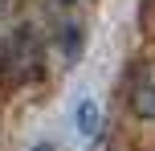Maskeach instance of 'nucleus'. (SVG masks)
Masks as SVG:
<instances>
[{
	"label": "nucleus",
	"mask_w": 155,
	"mask_h": 151,
	"mask_svg": "<svg viewBox=\"0 0 155 151\" xmlns=\"http://www.w3.org/2000/svg\"><path fill=\"white\" fill-rule=\"evenodd\" d=\"M0 61L8 65V74H12L16 82H21V78H33L37 65H41V45H37V37H33L29 29L12 33V37L4 41V49H0Z\"/></svg>",
	"instance_id": "obj_1"
},
{
	"label": "nucleus",
	"mask_w": 155,
	"mask_h": 151,
	"mask_svg": "<svg viewBox=\"0 0 155 151\" xmlns=\"http://www.w3.org/2000/svg\"><path fill=\"white\" fill-rule=\"evenodd\" d=\"M131 106L139 119H155V70L139 74V82L131 86Z\"/></svg>",
	"instance_id": "obj_2"
},
{
	"label": "nucleus",
	"mask_w": 155,
	"mask_h": 151,
	"mask_svg": "<svg viewBox=\"0 0 155 151\" xmlns=\"http://www.w3.org/2000/svg\"><path fill=\"white\" fill-rule=\"evenodd\" d=\"M78 127H82V135H94V131H98V106L94 102L78 106Z\"/></svg>",
	"instance_id": "obj_3"
},
{
	"label": "nucleus",
	"mask_w": 155,
	"mask_h": 151,
	"mask_svg": "<svg viewBox=\"0 0 155 151\" xmlns=\"http://www.w3.org/2000/svg\"><path fill=\"white\" fill-rule=\"evenodd\" d=\"M33 151H53V147H49V143H37V147H33Z\"/></svg>",
	"instance_id": "obj_4"
},
{
	"label": "nucleus",
	"mask_w": 155,
	"mask_h": 151,
	"mask_svg": "<svg viewBox=\"0 0 155 151\" xmlns=\"http://www.w3.org/2000/svg\"><path fill=\"white\" fill-rule=\"evenodd\" d=\"M4 4H8V0H0V8H4Z\"/></svg>",
	"instance_id": "obj_5"
}]
</instances>
